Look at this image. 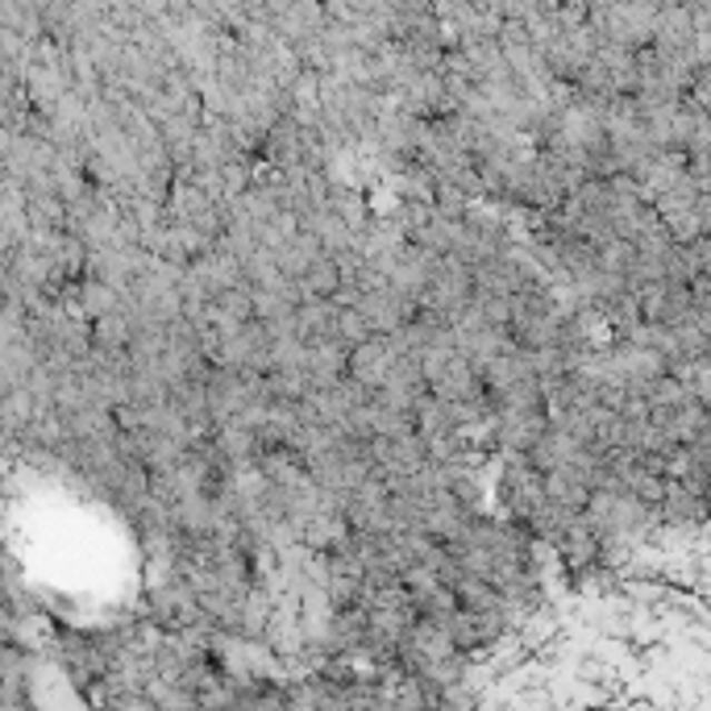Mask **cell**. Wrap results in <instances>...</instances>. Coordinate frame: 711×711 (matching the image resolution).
<instances>
[]
</instances>
